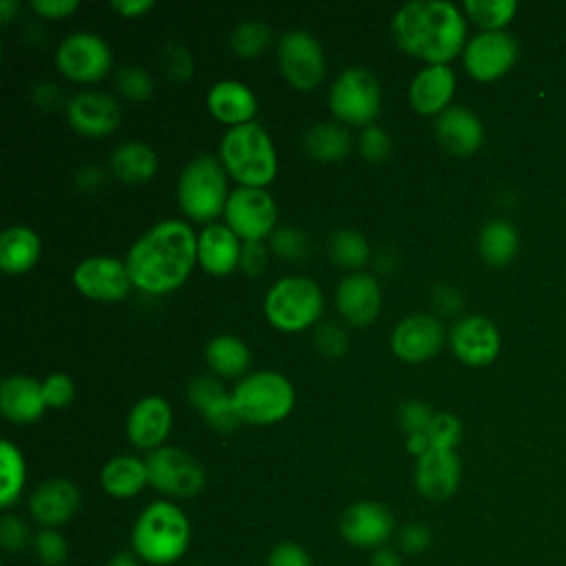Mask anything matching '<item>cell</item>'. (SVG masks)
Returning a JSON list of instances; mask_svg holds the SVG:
<instances>
[{
	"mask_svg": "<svg viewBox=\"0 0 566 566\" xmlns=\"http://www.w3.org/2000/svg\"><path fill=\"white\" fill-rule=\"evenodd\" d=\"M427 438L431 449H455L460 438H462V424L453 413H433L429 427H427Z\"/></svg>",
	"mask_w": 566,
	"mask_h": 566,
	"instance_id": "42",
	"label": "cell"
},
{
	"mask_svg": "<svg viewBox=\"0 0 566 566\" xmlns=\"http://www.w3.org/2000/svg\"><path fill=\"white\" fill-rule=\"evenodd\" d=\"M75 184L80 186V190L84 192H93L95 188H99L104 184V170L95 164H86L77 170L75 175Z\"/></svg>",
	"mask_w": 566,
	"mask_h": 566,
	"instance_id": "55",
	"label": "cell"
},
{
	"mask_svg": "<svg viewBox=\"0 0 566 566\" xmlns=\"http://www.w3.org/2000/svg\"><path fill=\"white\" fill-rule=\"evenodd\" d=\"M133 553L153 566L175 564L190 544V522L186 513L168 502L148 504L135 520L130 533Z\"/></svg>",
	"mask_w": 566,
	"mask_h": 566,
	"instance_id": "3",
	"label": "cell"
},
{
	"mask_svg": "<svg viewBox=\"0 0 566 566\" xmlns=\"http://www.w3.org/2000/svg\"><path fill=\"white\" fill-rule=\"evenodd\" d=\"M148 484L164 495L188 500L203 491L206 471L195 455L179 447H159L146 458Z\"/></svg>",
	"mask_w": 566,
	"mask_h": 566,
	"instance_id": "9",
	"label": "cell"
},
{
	"mask_svg": "<svg viewBox=\"0 0 566 566\" xmlns=\"http://www.w3.org/2000/svg\"><path fill=\"white\" fill-rule=\"evenodd\" d=\"M111 7L124 18H137V15H144L146 11H150L155 7V2L153 0H113Z\"/></svg>",
	"mask_w": 566,
	"mask_h": 566,
	"instance_id": "56",
	"label": "cell"
},
{
	"mask_svg": "<svg viewBox=\"0 0 566 566\" xmlns=\"http://www.w3.org/2000/svg\"><path fill=\"white\" fill-rule=\"evenodd\" d=\"M358 150L367 161L380 164L391 153V137L376 124L365 126L358 137Z\"/></svg>",
	"mask_w": 566,
	"mask_h": 566,
	"instance_id": "45",
	"label": "cell"
},
{
	"mask_svg": "<svg viewBox=\"0 0 566 566\" xmlns=\"http://www.w3.org/2000/svg\"><path fill=\"white\" fill-rule=\"evenodd\" d=\"M190 566H203V564H190Z\"/></svg>",
	"mask_w": 566,
	"mask_h": 566,
	"instance_id": "60",
	"label": "cell"
},
{
	"mask_svg": "<svg viewBox=\"0 0 566 566\" xmlns=\"http://www.w3.org/2000/svg\"><path fill=\"white\" fill-rule=\"evenodd\" d=\"M228 172L219 157L195 155L179 172L177 201L181 212L197 223H214L228 203Z\"/></svg>",
	"mask_w": 566,
	"mask_h": 566,
	"instance_id": "5",
	"label": "cell"
},
{
	"mask_svg": "<svg viewBox=\"0 0 566 566\" xmlns=\"http://www.w3.org/2000/svg\"><path fill=\"white\" fill-rule=\"evenodd\" d=\"M172 409L170 402L161 396H146L133 405L126 418V436L137 449L148 453L164 447V440L170 433Z\"/></svg>",
	"mask_w": 566,
	"mask_h": 566,
	"instance_id": "21",
	"label": "cell"
},
{
	"mask_svg": "<svg viewBox=\"0 0 566 566\" xmlns=\"http://www.w3.org/2000/svg\"><path fill=\"white\" fill-rule=\"evenodd\" d=\"M71 281L82 296L99 303L122 301L133 287L126 263L106 254L82 259L73 268Z\"/></svg>",
	"mask_w": 566,
	"mask_h": 566,
	"instance_id": "13",
	"label": "cell"
},
{
	"mask_svg": "<svg viewBox=\"0 0 566 566\" xmlns=\"http://www.w3.org/2000/svg\"><path fill=\"white\" fill-rule=\"evenodd\" d=\"M391 38L407 55L427 64H447L464 51L467 22L453 2L411 0L394 13Z\"/></svg>",
	"mask_w": 566,
	"mask_h": 566,
	"instance_id": "2",
	"label": "cell"
},
{
	"mask_svg": "<svg viewBox=\"0 0 566 566\" xmlns=\"http://www.w3.org/2000/svg\"><path fill=\"white\" fill-rule=\"evenodd\" d=\"M42 252L38 232L29 226L15 223L0 234V268L7 274H24L31 270Z\"/></svg>",
	"mask_w": 566,
	"mask_h": 566,
	"instance_id": "30",
	"label": "cell"
},
{
	"mask_svg": "<svg viewBox=\"0 0 566 566\" xmlns=\"http://www.w3.org/2000/svg\"><path fill=\"white\" fill-rule=\"evenodd\" d=\"M111 62L108 42L93 31H73L55 49L57 71L80 84L102 80L111 71Z\"/></svg>",
	"mask_w": 566,
	"mask_h": 566,
	"instance_id": "11",
	"label": "cell"
},
{
	"mask_svg": "<svg viewBox=\"0 0 566 566\" xmlns=\"http://www.w3.org/2000/svg\"><path fill=\"white\" fill-rule=\"evenodd\" d=\"M80 509V489L66 478H49L29 497V511L42 528L66 524Z\"/></svg>",
	"mask_w": 566,
	"mask_h": 566,
	"instance_id": "22",
	"label": "cell"
},
{
	"mask_svg": "<svg viewBox=\"0 0 566 566\" xmlns=\"http://www.w3.org/2000/svg\"><path fill=\"white\" fill-rule=\"evenodd\" d=\"M0 544L4 551H22L31 544L29 526L18 515H2L0 520Z\"/></svg>",
	"mask_w": 566,
	"mask_h": 566,
	"instance_id": "48",
	"label": "cell"
},
{
	"mask_svg": "<svg viewBox=\"0 0 566 566\" xmlns=\"http://www.w3.org/2000/svg\"><path fill=\"white\" fill-rule=\"evenodd\" d=\"M31 99L35 102V106L44 108V111H53L62 104V91L57 84L53 82H38L31 86Z\"/></svg>",
	"mask_w": 566,
	"mask_h": 566,
	"instance_id": "53",
	"label": "cell"
},
{
	"mask_svg": "<svg viewBox=\"0 0 566 566\" xmlns=\"http://www.w3.org/2000/svg\"><path fill=\"white\" fill-rule=\"evenodd\" d=\"M18 9H20V4L15 0H2L0 2V20L11 22L13 13H18Z\"/></svg>",
	"mask_w": 566,
	"mask_h": 566,
	"instance_id": "59",
	"label": "cell"
},
{
	"mask_svg": "<svg viewBox=\"0 0 566 566\" xmlns=\"http://www.w3.org/2000/svg\"><path fill=\"white\" fill-rule=\"evenodd\" d=\"M444 345L442 321L433 314L416 312L398 321L389 336V347L405 363H424Z\"/></svg>",
	"mask_w": 566,
	"mask_h": 566,
	"instance_id": "15",
	"label": "cell"
},
{
	"mask_svg": "<svg viewBox=\"0 0 566 566\" xmlns=\"http://www.w3.org/2000/svg\"><path fill=\"white\" fill-rule=\"evenodd\" d=\"M314 347L323 356H343L349 347V340H347V334L340 325L323 323L314 332Z\"/></svg>",
	"mask_w": 566,
	"mask_h": 566,
	"instance_id": "47",
	"label": "cell"
},
{
	"mask_svg": "<svg viewBox=\"0 0 566 566\" xmlns=\"http://www.w3.org/2000/svg\"><path fill=\"white\" fill-rule=\"evenodd\" d=\"M380 84L365 66L343 69L327 93L332 115L349 126H371L380 113Z\"/></svg>",
	"mask_w": 566,
	"mask_h": 566,
	"instance_id": "8",
	"label": "cell"
},
{
	"mask_svg": "<svg viewBox=\"0 0 566 566\" xmlns=\"http://www.w3.org/2000/svg\"><path fill=\"white\" fill-rule=\"evenodd\" d=\"M159 64L164 73L175 82H186L195 73V57L192 53L179 42H166L159 51Z\"/></svg>",
	"mask_w": 566,
	"mask_h": 566,
	"instance_id": "41",
	"label": "cell"
},
{
	"mask_svg": "<svg viewBox=\"0 0 566 566\" xmlns=\"http://www.w3.org/2000/svg\"><path fill=\"white\" fill-rule=\"evenodd\" d=\"M272 42V29L261 20H243L230 33V49L237 57L254 60Z\"/></svg>",
	"mask_w": 566,
	"mask_h": 566,
	"instance_id": "37",
	"label": "cell"
},
{
	"mask_svg": "<svg viewBox=\"0 0 566 566\" xmlns=\"http://www.w3.org/2000/svg\"><path fill=\"white\" fill-rule=\"evenodd\" d=\"M321 312L323 292L318 283L305 274L276 279L263 296V314L268 323L287 334L312 327L321 318Z\"/></svg>",
	"mask_w": 566,
	"mask_h": 566,
	"instance_id": "6",
	"label": "cell"
},
{
	"mask_svg": "<svg viewBox=\"0 0 566 566\" xmlns=\"http://www.w3.org/2000/svg\"><path fill=\"white\" fill-rule=\"evenodd\" d=\"M206 365L221 378H239L250 365V347L234 334H219L206 343Z\"/></svg>",
	"mask_w": 566,
	"mask_h": 566,
	"instance_id": "33",
	"label": "cell"
},
{
	"mask_svg": "<svg viewBox=\"0 0 566 566\" xmlns=\"http://www.w3.org/2000/svg\"><path fill=\"white\" fill-rule=\"evenodd\" d=\"M455 91V73L449 64H427L420 69L409 88L407 97L416 113L420 115H440L449 108V102Z\"/></svg>",
	"mask_w": 566,
	"mask_h": 566,
	"instance_id": "26",
	"label": "cell"
},
{
	"mask_svg": "<svg viewBox=\"0 0 566 566\" xmlns=\"http://www.w3.org/2000/svg\"><path fill=\"white\" fill-rule=\"evenodd\" d=\"M436 137L447 153L469 157L482 146L484 126L471 108L451 104L436 117Z\"/></svg>",
	"mask_w": 566,
	"mask_h": 566,
	"instance_id": "24",
	"label": "cell"
},
{
	"mask_svg": "<svg viewBox=\"0 0 566 566\" xmlns=\"http://www.w3.org/2000/svg\"><path fill=\"white\" fill-rule=\"evenodd\" d=\"M27 482V464L22 451L11 442H0V506L9 509L20 497Z\"/></svg>",
	"mask_w": 566,
	"mask_h": 566,
	"instance_id": "36",
	"label": "cell"
},
{
	"mask_svg": "<svg viewBox=\"0 0 566 566\" xmlns=\"http://www.w3.org/2000/svg\"><path fill=\"white\" fill-rule=\"evenodd\" d=\"M223 219L243 243L263 241L276 230V201L265 188L239 186L230 190Z\"/></svg>",
	"mask_w": 566,
	"mask_h": 566,
	"instance_id": "12",
	"label": "cell"
},
{
	"mask_svg": "<svg viewBox=\"0 0 566 566\" xmlns=\"http://www.w3.org/2000/svg\"><path fill=\"white\" fill-rule=\"evenodd\" d=\"M239 268L248 276H259L268 268V248L263 241H245L241 248Z\"/></svg>",
	"mask_w": 566,
	"mask_h": 566,
	"instance_id": "50",
	"label": "cell"
},
{
	"mask_svg": "<svg viewBox=\"0 0 566 566\" xmlns=\"http://www.w3.org/2000/svg\"><path fill=\"white\" fill-rule=\"evenodd\" d=\"M64 111L71 128L84 137L111 135L122 122V108L117 99L95 88L73 93L66 99Z\"/></svg>",
	"mask_w": 566,
	"mask_h": 566,
	"instance_id": "16",
	"label": "cell"
},
{
	"mask_svg": "<svg viewBox=\"0 0 566 566\" xmlns=\"http://www.w3.org/2000/svg\"><path fill=\"white\" fill-rule=\"evenodd\" d=\"M268 566H314L310 553L296 542H279L270 555Z\"/></svg>",
	"mask_w": 566,
	"mask_h": 566,
	"instance_id": "49",
	"label": "cell"
},
{
	"mask_svg": "<svg viewBox=\"0 0 566 566\" xmlns=\"http://www.w3.org/2000/svg\"><path fill=\"white\" fill-rule=\"evenodd\" d=\"M42 391H44V402L51 409H64L71 405L75 398V382L69 374L53 371L42 380Z\"/></svg>",
	"mask_w": 566,
	"mask_h": 566,
	"instance_id": "44",
	"label": "cell"
},
{
	"mask_svg": "<svg viewBox=\"0 0 566 566\" xmlns=\"http://www.w3.org/2000/svg\"><path fill=\"white\" fill-rule=\"evenodd\" d=\"M124 263L133 287L168 294L181 287L197 263V234L184 219L157 221L128 248Z\"/></svg>",
	"mask_w": 566,
	"mask_h": 566,
	"instance_id": "1",
	"label": "cell"
},
{
	"mask_svg": "<svg viewBox=\"0 0 566 566\" xmlns=\"http://www.w3.org/2000/svg\"><path fill=\"white\" fill-rule=\"evenodd\" d=\"M270 250L287 261H301L310 252V239L301 228L294 226H276L270 234Z\"/></svg>",
	"mask_w": 566,
	"mask_h": 566,
	"instance_id": "39",
	"label": "cell"
},
{
	"mask_svg": "<svg viewBox=\"0 0 566 566\" xmlns=\"http://www.w3.org/2000/svg\"><path fill=\"white\" fill-rule=\"evenodd\" d=\"M206 106L217 122L230 128L254 122L256 115V97L252 88L239 80L214 82L206 93Z\"/></svg>",
	"mask_w": 566,
	"mask_h": 566,
	"instance_id": "27",
	"label": "cell"
},
{
	"mask_svg": "<svg viewBox=\"0 0 566 566\" xmlns=\"http://www.w3.org/2000/svg\"><path fill=\"white\" fill-rule=\"evenodd\" d=\"M188 400L219 433H230L241 424L232 391H226V387L214 376L192 378L188 385Z\"/></svg>",
	"mask_w": 566,
	"mask_h": 566,
	"instance_id": "23",
	"label": "cell"
},
{
	"mask_svg": "<svg viewBox=\"0 0 566 566\" xmlns=\"http://www.w3.org/2000/svg\"><path fill=\"white\" fill-rule=\"evenodd\" d=\"M276 62L283 77L298 91H314L325 77L323 46L305 29H290L279 38Z\"/></svg>",
	"mask_w": 566,
	"mask_h": 566,
	"instance_id": "10",
	"label": "cell"
},
{
	"mask_svg": "<svg viewBox=\"0 0 566 566\" xmlns=\"http://www.w3.org/2000/svg\"><path fill=\"white\" fill-rule=\"evenodd\" d=\"M460 458L455 449H429L416 458L413 482L422 497L447 500L460 486Z\"/></svg>",
	"mask_w": 566,
	"mask_h": 566,
	"instance_id": "20",
	"label": "cell"
},
{
	"mask_svg": "<svg viewBox=\"0 0 566 566\" xmlns=\"http://www.w3.org/2000/svg\"><path fill=\"white\" fill-rule=\"evenodd\" d=\"M303 150L323 164L340 161L352 153V135L338 122H318L305 130Z\"/></svg>",
	"mask_w": 566,
	"mask_h": 566,
	"instance_id": "32",
	"label": "cell"
},
{
	"mask_svg": "<svg viewBox=\"0 0 566 566\" xmlns=\"http://www.w3.org/2000/svg\"><path fill=\"white\" fill-rule=\"evenodd\" d=\"M449 345L458 360L471 367L489 365L500 354V332L486 316L469 314L453 323Z\"/></svg>",
	"mask_w": 566,
	"mask_h": 566,
	"instance_id": "18",
	"label": "cell"
},
{
	"mask_svg": "<svg viewBox=\"0 0 566 566\" xmlns=\"http://www.w3.org/2000/svg\"><path fill=\"white\" fill-rule=\"evenodd\" d=\"M44 409H46V402H44V391L40 380L22 374L2 378L0 411L7 420L15 424H31L44 413Z\"/></svg>",
	"mask_w": 566,
	"mask_h": 566,
	"instance_id": "28",
	"label": "cell"
},
{
	"mask_svg": "<svg viewBox=\"0 0 566 566\" xmlns=\"http://www.w3.org/2000/svg\"><path fill=\"white\" fill-rule=\"evenodd\" d=\"M243 241L226 223H208L197 232V263L212 276H226L239 268Z\"/></svg>",
	"mask_w": 566,
	"mask_h": 566,
	"instance_id": "25",
	"label": "cell"
},
{
	"mask_svg": "<svg viewBox=\"0 0 566 566\" xmlns=\"http://www.w3.org/2000/svg\"><path fill=\"white\" fill-rule=\"evenodd\" d=\"M433 303L442 314H455L462 307V294L455 287L440 283L433 290Z\"/></svg>",
	"mask_w": 566,
	"mask_h": 566,
	"instance_id": "54",
	"label": "cell"
},
{
	"mask_svg": "<svg viewBox=\"0 0 566 566\" xmlns=\"http://www.w3.org/2000/svg\"><path fill=\"white\" fill-rule=\"evenodd\" d=\"M391 511L371 500H360L349 504L338 522L343 539L356 548H380L394 533Z\"/></svg>",
	"mask_w": 566,
	"mask_h": 566,
	"instance_id": "17",
	"label": "cell"
},
{
	"mask_svg": "<svg viewBox=\"0 0 566 566\" xmlns=\"http://www.w3.org/2000/svg\"><path fill=\"white\" fill-rule=\"evenodd\" d=\"M99 484L113 497H135L148 484L146 460L128 453L111 458L99 471Z\"/></svg>",
	"mask_w": 566,
	"mask_h": 566,
	"instance_id": "31",
	"label": "cell"
},
{
	"mask_svg": "<svg viewBox=\"0 0 566 566\" xmlns=\"http://www.w3.org/2000/svg\"><path fill=\"white\" fill-rule=\"evenodd\" d=\"M338 314L354 327H367L376 321L382 303V292L376 276L367 272H349L340 279L334 292Z\"/></svg>",
	"mask_w": 566,
	"mask_h": 566,
	"instance_id": "19",
	"label": "cell"
},
{
	"mask_svg": "<svg viewBox=\"0 0 566 566\" xmlns=\"http://www.w3.org/2000/svg\"><path fill=\"white\" fill-rule=\"evenodd\" d=\"M219 161L239 186L248 188H265L279 170L272 137L259 122L228 128L219 144Z\"/></svg>",
	"mask_w": 566,
	"mask_h": 566,
	"instance_id": "4",
	"label": "cell"
},
{
	"mask_svg": "<svg viewBox=\"0 0 566 566\" xmlns=\"http://www.w3.org/2000/svg\"><path fill=\"white\" fill-rule=\"evenodd\" d=\"M464 13L482 27V31H504L517 11L515 0H464Z\"/></svg>",
	"mask_w": 566,
	"mask_h": 566,
	"instance_id": "38",
	"label": "cell"
},
{
	"mask_svg": "<svg viewBox=\"0 0 566 566\" xmlns=\"http://www.w3.org/2000/svg\"><path fill=\"white\" fill-rule=\"evenodd\" d=\"M517 60V42L506 31H480L467 40L462 64L473 80L493 82L502 77Z\"/></svg>",
	"mask_w": 566,
	"mask_h": 566,
	"instance_id": "14",
	"label": "cell"
},
{
	"mask_svg": "<svg viewBox=\"0 0 566 566\" xmlns=\"http://www.w3.org/2000/svg\"><path fill=\"white\" fill-rule=\"evenodd\" d=\"M433 418V411L429 409L427 402L422 400H405L398 409V422H400V429L411 436V433H424L429 422Z\"/></svg>",
	"mask_w": 566,
	"mask_h": 566,
	"instance_id": "46",
	"label": "cell"
},
{
	"mask_svg": "<svg viewBox=\"0 0 566 566\" xmlns=\"http://www.w3.org/2000/svg\"><path fill=\"white\" fill-rule=\"evenodd\" d=\"M520 234L506 219H491L482 226L478 234V252L484 263L493 268H504L517 254Z\"/></svg>",
	"mask_w": 566,
	"mask_h": 566,
	"instance_id": "34",
	"label": "cell"
},
{
	"mask_svg": "<svg viewBox=\"0 0 566 566\" xmlns=\"http://www.w3.org/2000/svg\"><path fill=\"white\" fill-rule=\"evenodd\" d=\"M33 548L44 566H60L69 557V544L57 528H40L33 537Z\"/></svg>",
	"mask_w": 566,
	"mask_h": 566,
	"instance_id": "43",
	"label": "cell"
},
{
	"mask_svg": "<svg viewBox=\"0 0 566 566\" xmlns=\"http://www.w3.org/2000/svg\"><path fill=\"white\" fill-rule=\"evenodd\" d=\"M327 254L332 259V263H336L338 268L352 270V272H360V268L369 261L371 256V248L367 243V239L352 228H340L334 230L327 239Z\"/></svg>",
	"mask_w": 566,
	"mask_h": 566,
	"instance_id": "35",
	"label": "cell"
},
{
	"mask_svg": "<svg viewBox=\"0 0 566 566\" xmlns=\"http://www.w3.org/2000/svg\"><path fill=\"white\" fill-rule=\"evenodd\" d=\"M108 168L115 179L137 186V184H146L155 177V172L159 168V159H157V153L148 144H144L139 139H128L113 148Z\"/></svg>",
	"mask_w": 566,
	"mask_h": 566,
	"instance_id": "29",
	"label": "cell"
},
{
	"mask_svg": "<svg viewBox=\"0 0 566 566\" xmlns=\"http://www.w3.org/2000/svg\"><path fill=\"white\" fill-rule=\"evenodd\" d=\"M115 86L124 97H128L133 102L148 99L153 95V88H155L150 73L139 64L119 66L117 73H115Z\"/></svg>",
	"mask_w": 566,
	"mask_h": 566,
	"instance_id": "40",
	"label": "cell"
},
{
	"mask_svg": "<svg viewBox=\"0 0 566 566\" xmlns=\"http://www.w3.org/2000/svg\"><path fill=\"white\" fill-rule=\"evenodd\" d=\"M29 7L40 15V18H49V20H60L66 18L69 13H73L80 2L77 0H31Z\"/></svg>",
	"mask_w": 566,
	"mask_h": 566,
	"instance_id": "52",
	"label": "cell"
},
{
	"mask_svg": "<svg viewBox=\"0 0 566 566\" xmlns=\"http://www.w3.org/2000/svg\"><path fill=\"white\" fill-rule=\"evenodd\" d=\"M431 544V533L424 524L420 522H411V524H405L398 533V546L402 553H409V555H418L422 553L424 548H429Z\"/></svg>",
	"mask_w": 566,
	"mask_h": 566,
	"instance_id": "51",
	"label": "cell"
},
{
	"mask_svg": "<svg viewBox=\"0 0 566 566\" xmlns=\"http://www.w3.org/2000/svg\"><path fill=\"white\" fill-rule=\"evenodd\" d=\"M371 566H402V557L396 548L380 546L371 555Z\"/></svg>",
	"mask_w": 566,
	"mask_h": 566,
	"instance_id": "57",
	"label": "cell"
},
{
	"mask_svg": "<svg viewBox=\"0 0 566 566\" xmlns=\"http://www.w3.org/2000/svg\"><path fill=\"white\" fill-rule=\"evenodd\" d=\"M106 566H142V559L135 553H115Z\"/></svg>",
	"mask_w": 566,
	"mask_h": 566,
	"instance_id": "58",
	"label": "cell"
},
{
	"mask_svg": "<svg viewBox=\"0 0 566 566\" xmlns=\"http://www.w3.org/2000/svg\"><path fill=\"white\" fill-rule=\"evenodd\" d=\"M232 400L241 422L248 424H274L294 407L296 394L292 382L274 369H259L243 376L234 389Z\"/></svg>",
	"mask_w": 566,
	"mask_h": 566,
	"instance_id": "7",
	"label": "cell"
}]
</instances>
